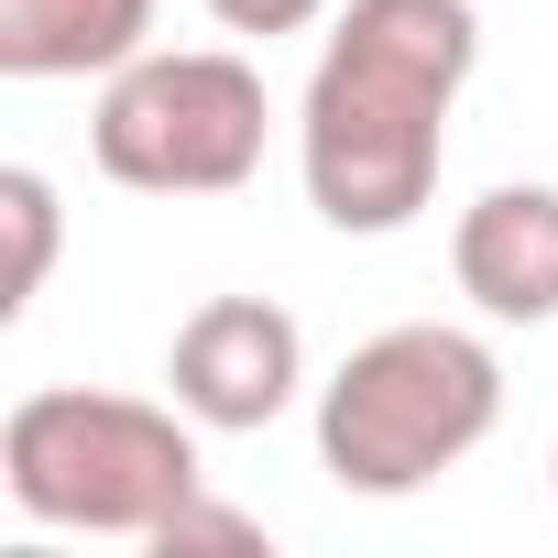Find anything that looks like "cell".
Here are the masks:
<instances>
[{
  "label": "cell",
  "instance_id": "6",
  "mask_svg": "<svg viewBox=\"0 0 558 558\" xmlns=\"http://www.w3.org/2000/svg\"><path fill=\"white\" fill-rule=\"evenodd\" d=\"M449 274L493 329H547L558 318V186H482L449 230Z\"/></svg>",
  "mask_w": 558,
  "mask_h": 558
},
{
  "label": "cell",
  "instance_id": "7",
  "mask_svg": "<svg viewBox=\"0 0 558 558\" xmlns=\"http://www.w3.org/2000/svg\"><path fill=\"white\" fill-rule=\"evenodd\" d=\"M154 45V0H0V77H121Z\"/></svg>",
  "mask_w": 558,
  "mask_h": 558
},
{
  "label": "cell",
  "instance_id": "4",
  "mask_svg": "<svg viewBox=\"0 0 558 558\" xmlns=\"http://www.w3.org/2000/svg\"><path fill=\"white\" fill-rule=\"evenodd\" d=\"M274 99L263 66L230 45H143L121 77H99L88 154L132 197H230L263 175Z\"/></svg>",
  "mask_w": 558,
  "mask_h": 558
},
{
  "label": "cell",
  "instance_id": "1",
  "mask_svg": "<svg viewBox=\"0 0 558 558\" xmlns=\"http://www.w3.org/2000/svg\"><path fill=\"white\" fill-rule=\"evenodd\" d=\"M471 66H482L471 0H340L307 66V99H296L307 208L351 241L416 230V208L438 197Z\"/></svg>",
  "mask_w": 558,
  "mask_h": 558
},
{
  "label": "cell",
  "instance_id": "8",
  "mask_svg": "<svg viewBox=\"0 0 558 558\" xmlns=\"http://www.w3.org/2000/svg\"><path fill=\"white\" fill-rule=\"evenodd\" d=\"M0 230H12L0 318H23V307L45 296V274H56V230H66V208H56V175H34V165H0Z\"/></svg>",
  "mask_w": 558,
  "mask_h": 558
},
{
  "label": "cell",
  "instance_id": "5",
  "mask_svg": "<svg viewBox=\"0 0 558 558\" xmlns=\"http://www.w3.org/2000/svg\"><path fill=\"white\" fill-rule=\"evenodd\" d=\"M165 395L208 427V438H252L307 395V329L274 307V296H208L175 318L165 351Z\"/></svg>",
  "mask_w": 558,
  "mask_h": 558
},
{
  "label": "cell",
  "instance_id": "11",
  "mask_svg": "<svg viewBox=\"0 0 558 558\" xmlns=\"http://www.w3.org/2000/svg\"><path fill=\"white\" fill-rule=\"evenodd\" d=\"M547 482H558V449H547Z\"/></svg>",
  "mask_w": 558,
  "mask_h": 558
},
{
  "label": "cell",
  "instance_id": "2",
  "mask_svg": "<svg viewBox=\"0 0 558 558\" xmlns=\"http://www.w3.org/2000/svg\"><path fill=\"white\" fill-rule=\"evenodd\" d=\"M197 416L165 395H99V384H34L0 416V493L23 504V525L56 536H132L154 547V525L208 493L197 471Z\"/></svg>",
  "mask_w": 558,
  "mask_h": 558
},
{
  "label": "cell",
  "instance_id": "9",
  "mask_svg": "<svg viewBox=\"0 0 558 558\" xmlns=\"http://www.w3.org/2000/svg\"><path fill=\"white\" fill-rule=\"evenodd\" d=\"M154 547H165V558H186V547H241V558H263L274 536H263L252 514H230V504H208V493H186V504H175V514L154 525Z\"/></svg>",
  "mask_w": 558,
  "mask_h": 558
},
{
  "label": "cell",
  "instance_id": "3",
  "mask_svg": "<svg viewBox=\"0 0 558 558\" xmlns=\"http://www.w3.org/2000/svg\"><path fill=\"white\" fill-rule=\"evenodd\" d=\"M504 427V362L482 329L395 318L318 384V471L362 504L427 493Z\"/></svg>",
  "mask_w": 558,
  "mask_h": 558
},
{
  "label": "cell",
  "instance_id": "10",
  "mask_svg": "<svg viewBox=\"0 0 558 558\" xmlns=\"http://www.w3.org/2000/svg\"><path fill=\"white\" fill-rule=\"evenodd\" d=\"M340 12V0H208V23L219 34H252V45H274V34H318Z\"/></svg>",
  "mask_w": 558,
  "mask_h": 558
}]
</instances>
